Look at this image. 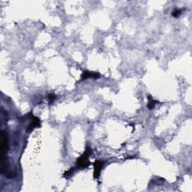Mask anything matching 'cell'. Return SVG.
Wrapping results in <instances>:
<instances>
[{
	"instance_id": "obj_7",
	"label": "cell",
	"mask_w": 192,
	"mask_h": 192,
	"mask_svg": "<svg viewBox=\"0 0 192 192\" xmlns=\"http://www.w3.org/2000/svg\"><path fill=\"white\" fill-rule=\"evenodd\" d=\"M181 12H182V10L181 9H176L173 11L172 15L173 17H178L179 14H181Z\"/></svg>"
},
{
	"instance_id": "obj_6",
	"label": "cell",
	"mask_w": 192,
	"mask_h": 192,
	"mask_svg": "<svg viewBox=\"0 0 192 192\" xmlns=\"http://www.w3.org/2000/svg\"><path fill=\"white\" fill-rule=\"evenodd\" d=\"M148 99H149V103L148 105H147V107H148V108L149 110L153 109V107H155V105L156 104V101L153 100V98L151 97V96H149Z\"/></svg>"
},
{
	"instance_id": "obj_8",
	"label": "cell",
	"mask_w": 192,
	"mask_h": 192,
	"mask_svg": "<svg viewBox=\"0 0 192 192\" xmlns=\"http://www.w3.org/2000/svg\"><path fill=\"white\" fill-rule=\"evenodd\" d=\"M55 98H56V95H54V94H50V95H48V99H49V101H50V102H52Z\"/></svg>"
},
{
	"instance_id": "obj_3",
	"label": "cell",
	"mask_w": 192,
	"mask_h": 192,
	"mask_svg": "<svg viewBox=\"0 0 192 192\" xmlns=\"http://www.w3.org/2000/svg\"><path fill=\"white\" fill-rule=\"evenodd\" d=\"M104 163L101 161H95L94 164V178L97 179L100 176V173L102 169Z\"/></svg>"
},
{
	"instance_id": "obj_4",
	"label": "cell",
	"mask_w": 192,
	"mask_h": 192,
	"mask_svg": "<svg viewBox=\"0 0 192 192\" xmlns=\"http://www.w3.org/2000/svg\"><path fill=\"white\" fill-rule=\"evenodd\" d=\"M100 74L96 73V72H87V71H85L83 72V74L81 75L82 80H86L87 78H94V79H98L99 77H100Z\"/></svg>"
},
{
	"instance_id": "obj_2",
	"label": "cell",
	"mask_w": 192,
	"mask_h": 192,
	"mask_svg": "<svg viewBox=\"0 0 192 192\" xmlns=\"http://www.w3.org/2000/svg\"><path fill=\"white\" fill-rule=\"evenodd\" d=\"M91 153V149H87L86 152L82 155L80 157L79 159H77V166L80 167H82V168H85V167H87L89 165V162L88 161V158H89V155Z\"/></svg>"
},
{
	"instance_id": "obj_1",
	"label": "cell",
	"mask_w": 192,
	"mask_h": 192,
	"mask_svg": "<svg viewBox=\"0 0 192 192\" xmlns=\"http://www.w3.org/2000/svg\"><path fill=\"white\" fill-rule=\"evenodd\" d=\"M8 149V136L5 131H2L1 133V150H2V172L4 173L6 168L5 155Z\"/></svg>"
},
{
	"instance_id": "obj_5",
	"label": "cell",
	"mask_w": 192,
	"mask_h": 192,
	"mask_svg": "<svg viewBox=\"0 0 192 192\" xmlns=\"http://www.w3.org/2000/svg\"><path fill=\"white\" fill-rule=\"evenodd\" d=\"M40 126V120L39 119H38L37 117H33V119H32V124L29 125L30 130H32L33 128H36V127H39Z\"/></svg>"
}]
</instances>
